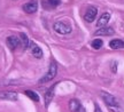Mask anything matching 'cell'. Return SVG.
I'll use <instances>...</instances> for the list:
<instances>
[{
    "label": "cell",
    "mask_w": 124,
    "mask_h": 112,
    "mask_svg": "<svg viewBox=\"0 0 124 112\" xmlns=\"http://www.w3.org/2000/svg\"><path fill=\"white\" fill-rule=\"evenodd\" d=\"M20 39H21V42H22L23 45V49H27L29 45H30V41H29V38H28L27 34H24V33H21L20 34Z\"/></svg>",
    "instance_id": "15"
},
{
    "label": "cell",
    "mask_w": 124,
    "mask_h": 112,
    "mask_svg": "<svg viewBox=\"0 0 124 112\" xmlns=\"http://www.w3.org/2000/svg\"><path fill=\"white\" fill-rule=\"evenodd\" d=\"M61 4V0H46V1H43V6H46L47 8H54V7H58L59 5Z\"/></svg>",
    "instance_id": "12"
},
{
    "label": "cell",
    "mask_w": 124,
    "mask_h": 112,
    "mask_svg": "<svg viewBox=\"0 0 124 112\" xmlns=\"http://www.w3.org/2000/svg\"><path fill=\"white\" fill-rule=\"evenodd\" d=\"M37 9H38V2L37 1H30V2H27L25 5H23V10L27 14L36 13Z\"/></svg>",
    "instance_id": "7"
},
{
    "label": "cell",
    "mask_w": 124,
    "mask_h": 112,
    "mask_svg": "<svg viewBox=\"0 0 124 112\" xmlns=\"http://www.w3.org/2000/svg\"><path fill=\"white\" fill-rule=\"evenodd\" d=\"M54 97V88H49L48 92H46L45 94V101H46V106H48V104L51 103V101H53Z\"/></svg>",
    "instance_id": "13"
},
{
    "label": "cell",
    "mask_w": 124,
    "mask_h": 112,
    "mask_svg": "<svg viewBox=\"0 0 124 112\" xmlns=\"http://www.w3.org/2000/svg\"><path fill=\"white\" fill-rule=\"evenodd\" d=\"M91 45H92V47L94 48V49H100V48L102 47V45H103V42H102L101 39H94Z\"/></svg>",
    "instance_id": "17"
},
{
    "label": "cell",
    "mask_w": 124,
    "mask_h": 112,
    "mask_svg": "<svg viewBox=\"0 0 124 112\" xmlns=\"http://www.w3.org/2000/svg\"><path fill=\"white\" fill-rule=\"evenodd\" d=\"M69 110L71 112H85V109L83 108V105L76 99H72L69 101Z\"/></svg>",
    "instance_id": "4"
},
{
    "label": "cell",
    "mask_w": 124,
    "mask_h": 112,
    "mask_svg": "<svg viewBox=\"0 0 124 112\" xmlns=\"http://www.w3.org/2000/svg\"><path fill=\"white\" fill-rule=\"evenodd\" d=\"M24 94L27 95L28 97H30L32 101H35V102H38V101H39V96H38V94L35 93V92H32V90H25Z\"/></svg>",
    "instance_id": "16"
},
{
    "label": "cell",
    "mask_w": 124,
    "mask_h": 112,
    "mask_svg": "<svg viewBox=\"0 0 124 112\" xmlns=\"http://www.w3.org/2000/svg\"><path fill=\"white\" fill-rule=\"evenodd\" d=\"M54 30L55 32H58L59 34H69L71 32V25L68 24L67 22H62V21H59L54 24Z\"/></svg>",
    "instance_id": "3"
},
{
    "label": "cell",
    "mask_w": 124,
    "mask_h": 112,
    "mask_svg": "<svg viewBox=\"0 0 124 112\" xmlns=\"http://www.w3.org/2000/svg\"><path fill=\"white\" fill-rule=\"evenodd\" d=\"M32 54H33V56H35L36 58H41L43 57V50H41V48L40 47H38L37 45H32Z\"/></svg>",
    "instance_id": "14"
},
{
    "label": "cell",
    "mask_w": 124,
    "mask_h": 112,
    "mask_svg": "<svg viewBox=\"0 0 124 112\" xmlns=\"http://www.w3.org/2000/svg\"><path fill=\"white\" fill-rule=\"evenodd\" d=\"M21 39L18 37H15V36H10L7 38V45L9 46V48L12 50L16 49L18 48V46H21Z\"/></svg>",
    "instance_id": "6"
},
{
    "label": "cell",
    "mask_w": 124,
    "mask_h": 112,
    "mask_svg": "<svg viewBox=\"0 0 124 112\" xmlns=\"http://www.w3.org/2000/svg\"><path fill=\"white\" fill-rule=\"evenodd\" d=\"M56 73H58V66H56V64L55 63H52L51 65H49V69L47 73H45V76L41 78L39 80L40 84H44V82H48V81L53 80L55 76H56Z\"/></svg>",
    "instance_id": "2"
},
{
    "label": "cell",
    "mask_w": 124,
    "mask_h": 112,
    "mask_svg": "<svg viewBox=\"0 0 124 112\" xmlns=\"http://www.w3.org/2000/svg\"><path fill=\"white\" fill-rule=\"evenodd\" d=\"M109 47L111 49H121V48H124V41L120 40V39H114L109 42Z\"/></svg>",
    "instance_id": "11"
},
{
    "label": "cell",
    "mask_w": 124,
    "mask_h": 112,
    "mask_svg": "<svg viewBox=\"0 0 124 112\" xmlns=\"http://www.w3.org/2000/svg\"><path fill=\"white\" fill-rule=\"evenodd\" d=\"M115 31L113 27H109V26H102L100 27L99 30L95 31V36H111L114 34Z\"/></svg>",
    "instance_id": "8"
},
{
    "label": "cell",
    "mask_w": 124,
    "mask_h": 112,
    "mask_svg": "<svg viewBox=\"0 0 124 112\" xmlns=\"http://www.w3.org/2000/svg\"><path fill=\"white\" fill-rule=\"evenodd\" d=\"M109 21H110V14L109 13H103L101 16H100V18L98 20V23H97L98 27L106 26Z\"/></svg>",
    "instance_id": "9"
},
{
    "label": "cell",
    "mask_w": 124,
    "mask_h": 112,
    "mask_svg": "<svg viewBox=\"0 0 124 112\" xmlns=\"http://www.w3.org/2000/svg\"><path fill=\"white\" fill-rule=\"evenodd\" d=\"M94 112H102L101 110H100V108L98 106V104H95V111H94Z\"/></svg>",
    "instance_id": "18"
},
{
    "label": "cell",
    "mask_w": 124,
    "mask_h": 112,
    "mask_svg": "<svg viewBox=\"0 0 124 112\" xmlns=\"http://www.w3.org/2000/svg\"><path fill=\"white\" fill-rule=\"evenodd\" d=\"M0 99H6V101H16L17 99V94L13 92H6L0 94Z\"/></svg>",
    "instance_id": "10"
},
{
    "label": "cell",
    "mask_w": 124,
    "mask_h": 112,
    "mask_svg": "<svg viewBox=\"0 0 124 112\" xmlns=\"http://www.w3.org/2000/svg\"><path fill=\"white\" fill-rule=\"evenodd\" d=\"M100 96H101V99H103L105 104L108 106V109L111 112H123L120 102H118V99H116L115 96H113L111 94L107 93V92H101Z\"/></svg>",
    "instance_id": "1"
},
{
    "label": "cell",
    "mask_w": 124,
    "mask_h": 112,
    "mask_svg": "<svg viewBox=\"0 0 124 112\" xmlns=\"http://www.w3.org/2000/svg\"><path fill=\"white\" fill-rule=\"evenodd\" d=\"M97 14H98V9L95 8V7H89L87 8V10H86V13H85L84 15V20L86 21V22L89 23H92L94 20H95V17H97Z\"/></svg>",
    "instance_id": "5"
}]
</instances>
